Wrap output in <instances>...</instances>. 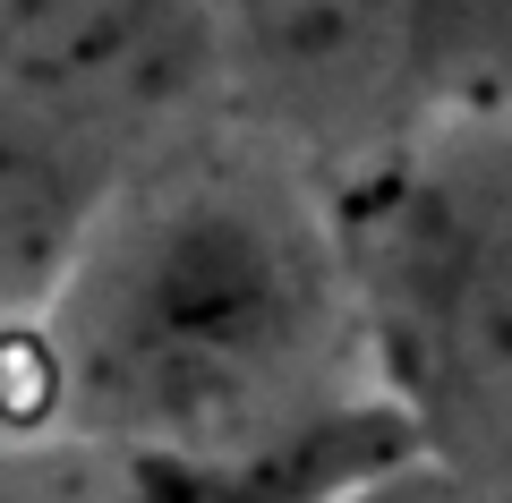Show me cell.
<instances>
[{"instance_id":"4","label":"cell","mask_w":512,"mask_h":503,"mask_svg":"<svg viewBox=\"0 0 512 503\" xmlns=\"http://www.w3.org/2000/svg\"><path fill=\"white\" fill-rule=\"evenodd\" d=\"M214 52L205 0H0V86L86 128L171 103Z\"/></svg>"},{"instance_id":"3","label":"cell","mask_w":512,"mask_h":503,"mask_svg":"<svg viewBox=\"0 0 512 503\" xmlns=\"http://www.w3.org/2000/svg\"><path fill=\"white\" fill-rule=\"evenodd\" d=\"M453 0H205L214 43L248 86L308 120H367L436 60Z\"/></svg>"},{"instance_id":"2","label":"cell","mask_w":512,"mask_h":503,"mask_svg":"<svg viewBox=\"0 0 512 503\" xmlns=\"http://www.w3.org/2000/svg\"><path fill=\"white\" fill-rule=\"evenodd\" d=\"M342 256L419 444L512 469V137L393 154L350 205Z\"/></svg>"},{"instance_id":"1","label":"cell","mask_w":512,"mask_h":503,"mask_svg":"<svg viewBox=\"0 0 512 503\" xmlns=\"http://www.w3.org/2000/svg\"><path fill=\"white\" fill-rule=\"evenodd\" d=\"M359 307L342 239L265 171L197 162L103 205L43 299L52 384L86 427L163 452H239L325 384Z\"/></svg>"},{"instance_id":"5","label":"cell","mask_w":512,"mask_h":503,"mask_svg":"<svg viewBox=\"0 0 512 503\" xmlns=\"http://www.w3.org/2000/svg\"><path fill=\"white\" fill-rule=\"evenodd\" d=\"M94 128L0 86V316H35L103 222Z\"/></svg>"}]
</instances>
